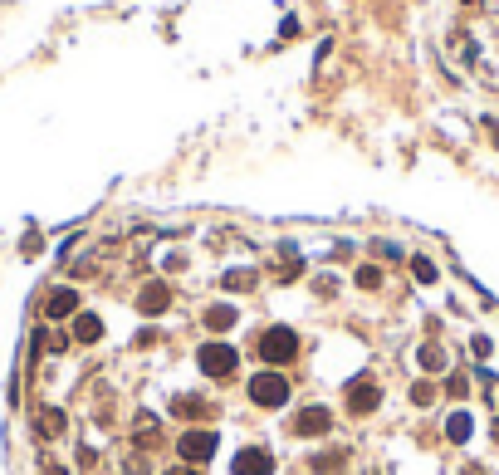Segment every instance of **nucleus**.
Listing matches in <instances>:
<instances>
[{"instance_id":"nucleus-10","label":"nucleus","mask_w":499,"mask_h":475,"mask_svg":"<svg viewBox=\"0 0 499 475\" xmlns=\"http://www.w3.org/2000/svg\"><path fill=\"white\" fill-rule=\"evenodd\" d=\"M69 338L84 343V348L99 343V338H103V319H99V314H74V333H69Z\"/></svg>"},{"instance_id":"nucleus-8","label":"nucleus","mask_w":499,"mask_h":475,"mask_svg":"<svg viewBox=\"0 0 499 475\" xmlns=\"http://www.w3.org/2000/svg\"><path fill=\"white\" fill-rule=\"evenodd\" d=\"M167 304H172V289L162 285V280L142 285V294H137V314H147V319H162V314H167Z\"/></svg>"},{"instance_id":"nucleus-24","label":"nucleus","mask_w":499,"mask_h":475,"mask_svg":"<svg viewBox=\"0 0 499 475\" xmlns=\"http://www.w3.org/2000/svg\"><path fill=\"white\" fill-rule=\"evenodd\" d=\"M167 475H201V466H172Z\"/></svg>"},{"instance_id":"nucleus-19","label":"nucleus","mask_w":499,"mask_h":475,"mask_svg":"<svg viewBox=\"0 0 499 475\" xmlns=\"http://www.w3.org/2000/svg\"><path fill=\"white\" fill-rule=\"evenodd\" d=\"M338 466H343V451H328V456H318V461H313V471H318V475H333Z\"/></svg>"},{"instance_id":"nucleus-1","label":"nucleus","mask_w":499,"mask_h":475,"mask_svg":"<svg viewBox=\"0 0 499 475\" xmlns=\"http://www.w3.org/2000/svg\"><path fill=\"white\" fill-rule=\"evenodd\" d=\"M255 353H260L265 363H289V358L299 353V333H294V328H284V323H274V328H265V333H260Z\"/></svg>"},{"instance_id":"nucleus-4","label":"nucleus","mask_w":499,"mask_h":475,"mask_svg":"<svg viewBox=\"0 0 499 475\" xmlns=\"http://www.w3.org/2000/svg\"><path fill=\"white\" fill-rule=\"evenodd\" d=\"M196 363H201V373H206V378H230V373H235V363H240V353H235L230 343L210 338V343L196 353Z\"/></svg>"},{"instance_id":"nucleus-17","label":"nucleus","mask_w":499,"mask_h":475,"mask_svg":"<svg viewBox=\"0 0 499 475\" xmlns=\"http://www.w3.org/2000/svg\"><path fill=\"white\" fill-rule=\"evenodd\" d=\"M177 417H206V402L201 397H177Z\"/></svg>"},{"instance_id":"nucleus-7","label":"nucleus","mask_w":499,"mask_h":475,"mask_svg":"<svg viewBox=\"0 0 499 475\" xmlns=\"http://www.w3.org/2000/svg\"><path fill=\"white\" fill-rule=\"evenodd\" d=\"M235 475H274V451H265V446H245L240 456H235Z\"/></svg>"},{"instance_id":"nucleus-12","label":"nucleus","mask_w":499,"mask_h":475,"mask_svg":"<svg viewBox=\"0 0 499 475\" xmlns=\"http://www.w3.org/2000/svg\"><path fill=\"white\" fill-rule=\"evenodd\" d=\"M64 421H69V417H64L59 407H39V417H34V431H39V436H59V431H64Z\"/></svg>"},{"instance_id":"nucleus-14","label":"nucleus","mask_w":499,"mask_h":475,"mask_svg":"<svg viewBox=\"0 0 499 475\" xmlns=\"http://www.w3.org/2000/svg\"><path fill=\"white\" fill-rule=\"evenodd\" d=\"M416 363H421L426 373H441V368H446V353H441L436 343H426V348H416Z\"/></svg>"},{"instance_id":"nucleus-18","label":"nucleus","mask_w":499,"mask_h":475,"mask_svg":"<svg viewBox=\"0 0 499 475\" xmlns=\"http://www.w3.org/2000/svg\"><path fill=\"white\" fill-rule=\"evenodd\" d=\"M358 285L377 289V285H382V270H377V265H358Z\"/></svg>"},{"instance_id":"nucleus-22","label":"nucleus","mask_w":499,"mask_h":475,"mask_svg":"<svg viewBox=\"0 0 499 475\" xmlns=\"http://www.w3.org/2000/svg\"><path fill=\"white\" fill-rule=\"evenodd\" d=\"M470 348H475V358H490V353H495V348H490V338H485V333H480V338H475V343H470Z\"/></svg>"},{"instance_id":"nucleus-13","label":"nucleus","mask_w":499,"mask_h":475,"mask_svg":"<svg viewBox=\"0 0 499 475\" xmlns=\"http://www.w3.org/2000/svg\"><path fill=\"white\" fill-rule=\"evenodd\" d=\"M470 426H475V421H470V412H450L446 436H450V441H470Z\"/></svg>"},{"instance_id":"nucleus-20","label":"nucleus","mask_w":499,"mask_h":475,"mask_svg":"<svg viewBox=\"0 0 499 475\" xmlns=\"http://www.w3.org/2000/svg\"><path fill=\"white\" fill-rule=\"evenodd\" d=\"M411 402H416V407H431V402H436V387H431V382H416V387H411Z\"/></svg>"},{"instance_id":"nucleus-5","label":"nucleus","mask_w":499,"mask_h":475,"mask_svg":"<svg viewBox=\"0 0 499 475\" xmlns=\"http://www.w3.org/2000/svg\"><path fill=\"white\" fill-rule=\"evenodd\" d=\"M377 407H382V387L372 378L348 382V412H353V417H367V412H377Z\"/></svg>"},{"instance_id":"nucleus-3","label":"nucleus","mask_w":499,"mask_h":475,"mask_svg":"<svg viewBox=\"0 0 499 475\" xmlns=\"http://www.w3.org/2000/svg\"><path fill=\"white\" fill-rule=\"evenodd\" d=\"M250 402H255V407H270V412L284 407V402H289V378H284V373H255V378H250Z\"/></svg>"},{"instance_id":"nucleus-9","label":"nucleus","mask_w":499,"mask_h":475,"mask_svg":"<svg viewBox=\"0 0 499 475\" xmlns=\"http://www.w3.org/2000/svg\"><path fill=\"white\" fill-rule=\"evenodd\" d=\"M79 314V289H49L44 294V319H74Z\"/></svg>"},{"instance_id":"nucleus-6","label":"nucleus","mask_w":499,"mask_h":475,"mask_svg":"<svg viewBox=\"0 0 499 475\" xmlns=\"http://www.w3.org/2000/svg\"><path fill=\"white\" fill-rule=\"evenodd\" d=\"M289 431H294V436H328V431H333V412H328V407H303Z\"/></svg>"},{"instance_id":"nucleus-21","label":"nucleus","mask_w":499,"mask_h":475,"mask_svg":"<svg viewBox=\"0 0 499 475\" xmlns=\"http://www.w3.org/2000/svg\"><path fill=\"white\" fill-rule=\"evenodd\" d=\"M446 392H450V397H465V392H470V382L460 378V373H455V378H450V387H446Z\"/></svg>"},{"instance_id":"nucleus-11","label":"nucleus","mask_w":499,"mask_h":475,"mask_svg":"<svg viewBox=\"0 0 499 475\" xmlns=\"http://www.w3.org/2000/svg\"><path fill=\"white\" fill-rule=\"evenodd\" d=\"M235 319H240V309H230V304H210V309H206V328H210V333L235 328Z\"/></svg>"},{"instance_id":"nucleus-25","label":"nucleus","mask_w":499,"mask_h":475,"mask_svg":"<svg viewBox=\"0 0 499 475\" xmlns=\"http://www.w3.org/2000/svg\"><path fill=\"white\" fill-rule=\"evenodd\" d=\"M490 431H495V441H499V417H495V426H490Z\"/></svg>"},{"instance_id":"nucleus-16","label":"nucleus","mask_w":499,"mask_h":475,"mask_svg":"<svg viewBox=\"0 0 499 475\" xmlns=\"http://www.w3.org/2000/svg\"><path fill=\"white\" fill-rule=\"evenodd\" d=\"M220 285H225V289H255V270H230Z\"/></svg>"},{"instance_id":"nucleus-23","label":"nucleus","mask_w":499,"mask_h":475,"mask_svg":"<svg viewBox=\"0 0 499 475\" xmlns=\"http://www.w3.org/2000/svg\"><path fill=\"white\" fill-rule=\"evenodd\" d=\"M39 475H69V471H64L59 461H44V466H39Z\"/></svg>"},{"instance_id":"nucleus-15","label":"nucleus","mask_w":499,"mask_h":475,"mask_svg":"<svg viewBox=\"0 0 499 475\" xmlns=\"http://www.w3.org/2000/svg\"><path fill=\"white\" fill-rule=\"evenodd\" d=\"M411 275H416L421 285H436V275H441V270H436V265H431L426 255H416V260H411Z\"/></svg>"},{"instance_id":"nucleus-2","label":"nucleus","mask_w":499,"mask_h":475,"mask_svg":"<svg viewBox=\"0 0 499 475\" xmlns=\"http://www.w3.org/2000/svg\"><path fill=\"white\" fill-rule=\"evenodd\" d=\"M215 431H206V426H187L182 431V441H177V456H182V466H206L210 456H215Z\"/></svg>"}]
</instances>
